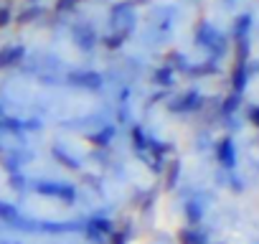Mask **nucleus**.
<instances>
[{
  "instance_id": "obj_3",
  "label": "nucleus",
  "mask_w": 259,
  "mask_h": 244,
  "mask_svg": "<svg viewBox=\"0 0 259 244\" xmlns=\"http://www.w3.org/2000/svg\"><path fill=\"white\" fill-rule=\"evenodd\" d=\"M74 3H76V0H74Z\"/></svg>"
},
{
  "instance_id": "obj_2",
  "label": "nucleus",
  "mask_w": 259,
  "mask_h": 244,
  "mask_svg": "<svg viewBox=\"0 0 259 244\" xmlns=\"http://www.w3.org/2000/svg\"><path fill=\"white\" fill-rule=\"evenodd\" d=\"M8 21H11V11L8 8H0V28H6Z\"/></svg>"
},
{
  "instance_id": "obj_1",
  "label": "nucleus",
  "mask_w": 259,
  "mask_h": 244,
  "mask_svg": "<svg viewBox=\"0 0 259 244\" xmlns=\"http://www.w3.org/2000/svg\"><path fill=\"white\" fill-rule=\"evenodd\" d=\"M18 56H21V49H13V46L0 49V69H6V66H11L13 61H18Z\"/></svg>"
}]
</instances>
